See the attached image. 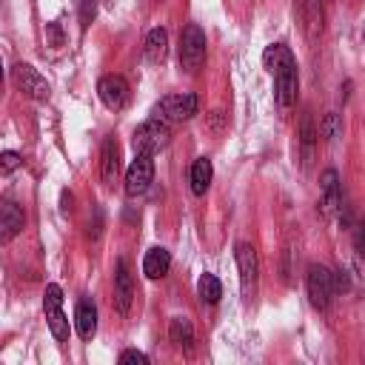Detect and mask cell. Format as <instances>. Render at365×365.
Returning a JSON list of instances; mask_svg holds the SVG:
<instances>
[{"mask_svg": "<svg viewBox=\"0 0 365 365\" xmlns=\"http://www.w3.org/2000/svg\"><path fill=\"white\" fill-rule=\"evenodd\" d=\"M117 359H120L123 365H125V362H137V365H148V356H145L143 351H137V348H128V351H123V354H120Z\"/></svg>", "mask_w": 365, "mask_h": 365, "instance_id": "cell-26", "label": "cell"}, {"mask_svg": "<svg viewBox=\"0 0 365 365\" xmlns=\"http://www.w3.org/2000/svg\"><path fill=\"white\" fill-rule=\"evenodd\" d=\"M11 83H14L26 97H31V100H48V97H51V86H48L46 77H43L34 66H29V63H17V66L11 68Z\"/></svg>", "mask_w": 365, "mask_h": 365, "instance_id": "cell-8", "label": "cell"}, {"mask_svg": "<svg viewBox=\"0 0 365 365\" xmlns=\"http://www.w3.org/2000/svg\"><path fill=\"white\" fill-rule=\"evenodd\" d=\"M74 325H77L80 339H86V342L97 334V305H94V299L83 297L77 302V308H74Z\"/></svg>", "mask_w": 365, "mask_h": 365, "instance_id": "cell-13", "label": "cell"}, {"mask_svg": "<svg viewBox=\"0 0 365 365\" xmlns=\"http://www.w3.org/2000/svg\"><path fill=\"white\" fill-rule=\"evenodd\" d=\"M23 222H26L23 211H20L11 200H3V202H0V228H3V242L14 240V237L23 231Z\"/></svg>", "mask_w": 365, "mask_h": 365, "instance_id": "cell-15", "label": "cell"}, {"mask_svg": "<svg viewBox=\"0 0 365 365\" xmlns=\"http://www.w3.org/2000/svg\"><path fill=\"white\" fill-rule=\"evenodd\" d=\"M131 299H134L131 271H128L125 259H117V265H114V308L120 314H128L131 311Z\"/></svg>", "mask_w": 365, "mask_h": 365, "instance_id": "cell-11", "label": "cell"}, {"mask_svg": "<svg viewBox=\"0 0 365 365\" xmlns=\"http://www.w3.org/2000/svg\"><path fill=\"white\" fill-rule=\"evenodd\" d=\"M154 180V154H145V151H137L128 171H125V194L128 197H140L148 191Z\"/></svg>", "mask_w": 365, "mask_h": 365, "instance_id": "cell-7", "label": "cell"}, {"mask_svg": "<svg viewBox=\"0 0 365 365\" xmlns=\"http://www.w3.org/2000/svg\"><path fill=\"white\" fill-rule=\"evenodd\" d=\"M211 177H214L211 160H208V157H197L194 165H191V174H188V180H191V191H194L197 197H202V194L208 191V185H211Z\"/></svg>", "mask_w": 365, "mask_h": 365, "instance_id": "cell-18", "label": "cell"}, {"mask_svg": "<svg viewBox=\"0 0 365 365\" xmlns=\"http://www.w3.org/2000/svg\"><path fill=\"white\" fill-rule=\"evenodd\" d=\"M362 40H365V34H362Z\"/></svg>", "mask_w": 365, "mask_h": 365, "instance_id": "cell-30", "label": "cell"}, {"mask_svg": "<svg viewBox=\"0 0 365 365\" xmlns=\"http://www.w3.org/2000/svg\"><path fill=\"white\" fill-rule=\"evenodd\" d=\"M317 137H319V131L314 128V120L305 114L302 117V123H299V145H302V165H308L311 163V157H314V143H317Z\"/></svg>", "mask_w": 365, "mask_h": 365, "instance_id": "cell-20", "label": "cell"}, {"mask_svg": "<svg viewBox=\"0 0 365 365\" xmlns=\"http://www.w3.org/2000/svg\"><path fill=\"white\" fill-rule=\"evenodd\" d=\"M262 63L265 68L274 74V94H277V103L282 108L294 106L297 100V88H299V77H297V60L291 54L288 46L282 43H274L262 51Z\"/></svg>", "mask_w": 365, "mask_h": 365, "instance_id": "cell-1", "label": "cell"}, {"mask_svg": "<svg viewBox=\"0 0 365 365\" xmlns=\"http://www.w3.org/2000/svg\"><path fill=\"white\" fill-rule=\"evenodd\" d=\"M43 311H46V319H48V328H51L54 339L66 342V339H68V319H66V314H63V288H60L57 282H48V285H46Z\"/></svg>", "mask_w": 365, "mask_h": 365, "instance_id": "cell-6", "label": "cell"}, {"mask_svg": "<svg viewBox=\"0 0 365 365\" xmlns=\"http://www.w3.org/2000/svg\"><path fill=\"white\" fill-rule=\"evenodd\" d=\"M97 94H100V100H103L106 108L120 111V108L128 103L131 88H128L125 77H120V74H106V77H100V83H97Z\"/></svg>", "mask_w": 365, "mask_h": 365, "instance_id": "cell-10", "label": "cell"}, {"mask_svg": "<svg viewBox=\"0 0 365 365\" xmlns=\"http://www.w3.org/2000/svg\"><path fill=\"white\" fill-rule=\"evenodd\" d=\"M46 37H48L51 46H63V31H60L57 23H48V26H46Z\"/></svg>", "mask_w": 365, "mask_h": 365, "instance_id": "cell-27", "label": "cell"}, {"mask_svg": "<svg viewBox=\"0 0 365 365\" xmlns=\"http://www.w3.org/2000/svg\"><path fill=\"white\" fill-rule=\"evenodd\" d=\"M339 131H342V123H339V114L336 111H328L325 117H322V123H319V134L328 140V143H334L336 137H339Z\"/></svg>", "mask_w": 365, "mask_h": 365, "instance_id": "cell-23", "label": "cell"}, {"mask_svg": "<svg viewBox=\"0 0 365 365\" xmlns=\"http://www.w3.org/2000/svg\"><path fill=\"white\" fill-rule=\"evenodd\" d=\"M20 165H23V157H20L17 151H3V154H0V174H3V177H9V174H11L14 168H20Z\"/></svg>", "mask_w": 365, "mask_h": 365, "instance_id": "cell-24", "label": "cell"}, {"mask_svg": "<svg viewBox=\"0 0 365 365\" xmlns=\"http://www.w3.org/2000/svg\"><path fill=\"white\" fill-rule=\"evenodd\" d=\"M117 177H120V145L114 137H106L100 148V180L103 185H114Z\"/></svg>", "mask_w": 365, "mask_h": 365, "instance_id": "cell-12", "label": "cell"}, {"mask_svg": "<svg viewBox=\"0 0 365 365\" xmlns=\"http://www.w3.org/2000/svg\"><path fill=\"white\" fill-rule=\"evenodd\" d=\"M68 208H71V194L63 191V211H68Z\"/></svg>", "mask_w": 365, "mask_h": 365, "instance_id": "cell-29", "label": "cell"}, {"mask_svg": "<svg viewBox=\"0 0 365 365\" xmlns=\"http://www.w3.org/2000/svg\"><path fill=\"white\" fill-rule=\"evenodd\" d=\"M305 288H308V299L317 311H325L331 305V297H334V274L325 268V265H311L308 268V277H305Z\"/></svg>", "mask_w": 365, "mask_h": 365, "instance_id": "cell-5", "label": "cell"}, {"mask_svg": "<svg viewBox=\"0 0 365 365\" xmlns=\"http://www.w3.org/2000/svg\"><path fill=\"white\" fill-rule=\"evenodd\" d=\"M197 294H200V299L205 305H217L220 297H222V285H220V279L214 274H202L200 282H197Z\"/></svg>", "mask_w": 365, "mask_h": 365, "instance_id": "cell-22", "label": "cell"}, {"mask_svg": "<svg viewBox=\"0 0 365 365\" xmlns=\"http://www.w3.org/2000/svg\"><path fill=\"white\" fill-rule=\"evenodd\" d=\"M356 251H359V257L365 259V222H362L359 231H356Z\"/></svg>", "mask_w": 365, "mask_h": 365, "instance_id": "cell-28", "label": "cell"}, {"mask_svg": "<svg viewBox=\"0 0 365 365\" xmlns=\"http://www.w3.org/2000/svg\"><path fill=\"white\" fill-rule=\"evenodd\" d=\"M97 14V0H80V26L88 29Z\"/></svg>", "mask_w": 365, "mask_h": 365, "instance_id": "cell-25", "label": "cell"}, {"mask_svg": "<svg viewBox=\"0 0 365 365\" xmlns=\"http://www.w3.org/2000/svg\"><path fill=\"white\" fill-rule=\"evenodd\" d=\"M143 51H145V60H148V63H154V66L163 63V60L168 57V31H165L163 26L151 29V31L145 34Z\"/></svg>", "mask_w": 365, "mask_h": 365, "instance_id": "cell-17", "label": "cell"}, {"mask_svg": "<svg viewBox=\"0 0 365 365\" xmlns=\"http://www.w3.org/2000/svg\"><path fill=\"white\" fill-rule=\"evenodd\" d=\"M302 26L308 31V37H317L322 31V6L317 0H302Z\"/></svg>", "mask_w": 365, "mask_h": 365, "instance_id": "cell-21", "label": "cell"}, {"mask_svg": "<svg viewBox=\"0 0 365 365\" xmlns=\"http://www.w3.org/2000/svg\"><path fill=\"white\" fill-rule=\"evenodd\" d=\"M168 137H171V125L157 120V117H148L145 123H140L134 128V137H131V145H134V154L137 151H145V154H157L160 148L168 145Z\"/></svg>", "mask_w": 365, "mask_h": 365, "instance_id": "cell-3", "label": "cell"}, {"mask_svg": "<svg viewBox=\"0 0 365 365\" xmlns=\"http://www.w3.org/2000/svg\"><path fill=\"white\" fill-rule=\"evenodd\" d=\"M205 63V31L197 23H188L180 34V66L194 74Z\"/></svg>", "mask_w": 365, "mask_h": 365, "instance_id": "cell-4", "label": "cell"}, {"mask_svg": "<svg viewBox=\"0 0 365 365\" xmlns=\"http://www.w3.org/2000/svg\"><path fill=\"white\" fill-rule=\"evenodd\" d=\"M168 268H171V254H168L163 245H154V248L145 251V257H143V274H145L148 279L165 277Z\"/></svg>", "mask_w": 365, "mask_h": 365, "instance_id": "cell-16", "label": "cell"}, {"mask_svg": "<svg viewBox=\"0 0 365 365\" xmlns=\"http://www.w3.org/2000/svg\"><path fill=\"white\" fill-rule=\"evenodd\" d=\"M319 188H322V200H319L322 217H331V214L339 208V177H336L334 168H325V171H322Z\"/></svg>", "mask_w": 365, "mask_h": 365, "instance_id": "cell-14", "label": "cell"}, {"mask_svg": "<svg viewBox=\"0 0 365 365\" xmlns=\"http://www.w3.org/2000/svg\"><path fill=\"white\" fill-rule=\"evenodd\" d=\"M168 336H171V342L174 345H180V348H191L194 345V325H191V319L188 317H171V322H168Z\"/></svg>", "mask_w": 365, "mask_h": 365, "instance_id": "cell-19", "label": "cell"}, {"mask_svg": "<svg viewBox=\"0 0 365 365\" xmlns=\"http://www.w3.org/2000/svg\"><path fill=\"white\" fill-rule=\"evenodd\" d=\"M200 108V100L194 91H180V94H165L154 103L151 108V117L163 120V123H182V120H191Z\"/></svg>", "mask_w": 365, "mask_h": 365, "instance_id": "cell-2", "label": "cell"}, {"mask_svg": "<svg viewBox=\"0 0 365 365\" xmlns=\"http://www.w3.org/2000/svg\"><path fill=\"white\" fill-rule=\"evenodd\" d=\"M234 259L240 268V282H242V294L251 299L257 279H259V259H257V248L251 242H237L234 248Z\"/></svg>", "mask_w": 365, "mask_h": 365, "instance_id": "cell-9", "label": "cell"}]
</instances>
